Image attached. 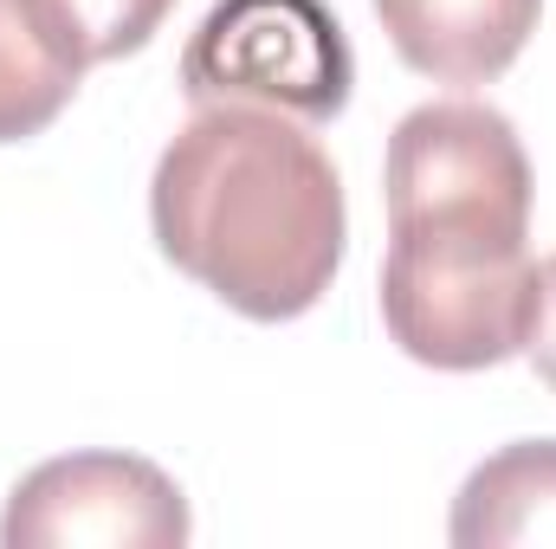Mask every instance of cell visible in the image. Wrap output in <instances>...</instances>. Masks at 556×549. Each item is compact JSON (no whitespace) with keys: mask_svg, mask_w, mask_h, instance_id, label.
<instances>
[{"mask_svg":"<svg viewBox=\"0 0 556 549\" xmlns=\"http://www.w3.org/2000/svg\"><path fill=\"white\" fill-rule=\"evenodd\" d=\"M389 227L408 220H479L531 233V155L505 111L446 98L395 124L389 162Z\"/></svg>","mask_w":556,"mask_h":549,"instance_id":"obj_4","label":"cell"},{"mask_svg":"<svg viewBox=\"0 0 556 549\" xmlns=\"http://www.w3.org/2000/svg\"><path fill=\"white\" fill-rule=\"evenodd\" d=\"M525 356H531V369L544 375V388L556 395V253L538 266V317H531Z\"/></svg>","mask_w":556,"mask_h":549,"instance_id":"obj_10","label":"cell"},{"mask_svg":"<svg viewBox=\"0 0 556 549\" xmlns=\"http://www.w3.org/2000/svg\"><path fill=\"white\" fill-rule=\"evenodd\" d=\"M181 485L137 452H65L33 465L0 518L7 549H181L188 544Z\"/></svg>","mask_w":556,"mask_h":549,"instance_id":"obj_5","label":"cell"},{"mask_svg":"<svg viewBox=\"0 0 556 549\" xmlns=\"http://www.w3.org/2000/svg\"><path fill=\"white\" fill-rule=\"evenodd\" d=\"M78 65L52 46L26 0H0V142L39 137L78 91Z\"/></svg>","mask_w":556,"mask_h":549,"instance_id":"obj_8","label":"cell"},{"mask_svg":"<svg viewBox=\"0 0 556 549\" xmlns=\"http://www.w3.org/2000/svg\"><path fill=\"white\" fill-rule=\"evenodd\" d=\"M26 7L39 13V26L78 72L142 52L175 13V0H26Z\"/></svg>","mask_w":556,"mask_h":549,"instance_id":"obj_9","label":"cell"},{"mask_svg":"<svg viewBox=\"0 0 556 549\" xmlns=\"http://www.w3.org/2000/svg\"><path fill=\"white\" fill-rule=\"evenodd\" d=\"M356 52L324 0H214L181 46V91L207 104H260L298 124L343 117Z\"/></svg>","mask_w":556,"mask_h":549,"instance_id":"obj_3","label":"cell"},{"mask_svg":"<svg viewBox=\"0 0 556 549\" xmlns=\"http://www.w3.org/2000/svg\"><path fill=\"white\" fill-rule=\"evenodd\" d=\"M544 0H376L402 65L433 85H492L531 46Z\"/></svg>","mask_w":556,"mask_h":549,"instance_id":"obj_6","label":"cell"},{"mask_svg":"<svg viewBox=\"0 0 556 549\" xmlns=\"http://www.w3.org/2000/svg\"><path fill=\"white\" fill-rule=\"evenodd\" d=\"M446 537L459 549L556 544V439H511L453 498Z\"/></svg>","mask_w":556,"mask_h":549,"instance_id":"obj_7","label":"cell"},{"mask_svg":"<svg viewBox=\"0 0 556 549\" xmlns=\"http://www.w3.org/2000/svg\"><path fill=\"white\" fill-rule=\"evenodd\" d=\"M149 227L175 272L253 323L304 317L343 266L350 214L324 142L260 104L194 111L155 162Z\"/></svg>","mask_w":556,"mask_h":549,"instance_id":"obj_1","label":"cell"},{"mask_svg":"<svg viewBox=\"0 0 556 549\" xmlns=\"http://www.w3.org/2000/svg\"><path fill=\"white\" fill-rule=\"evenodd\" d=\"M518 227L408 220L389 227L382 323L427 369L472 375L525 356L538 317V259Z\"/></svg>","mask_w":556,"mask_h":549,"instance_id":"obj_2","label":"cell"}]
</instances>
